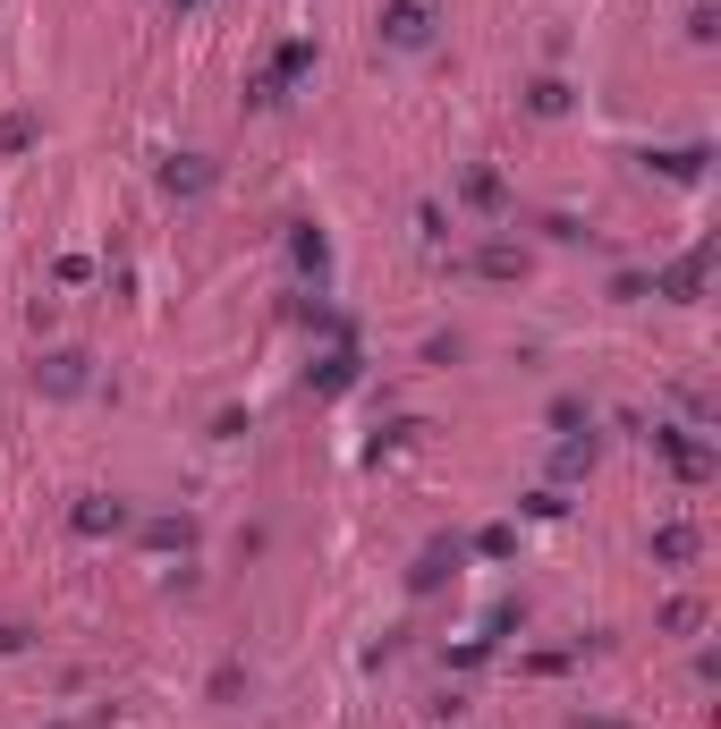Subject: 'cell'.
Returning <instances> with one entry per match:
<instances>
[{
    "label": "cell",
    "instance_id": "6da1fadb",
    "mask_svg": "<svg viewBox=\"0 0 721 729\" xmlns=\"http://www.w3.org/2000/svg\"><path fill=\"white\" fill-rule=\"evenodd\" d=\"M391 43H425V0H399L391 9Z\"/></svg>",
    "mask_w": 721,
    "mask_h": 729
},
{
    "label": "cell",
    "instance_id": "3957f363",
    "mask_svg": "<svg viewBox=\"0 0 721 729\" xmlns=\"http://www.w3.org/2000/svg\"><path fill=\"white\" fill-rule=\"evenodd\" d=\"M577 729H620V721H577Z\"/></svg>",
    "mask_w": 721,
    "mask_h": 729
},
{
    "label": "cell",
    "instance_id": "7a4b0ae2",
    "mask_svg": "<svg viewBox=\"0 0 721 729\" xmlns=\"http://www.w3.org/2000/svg\"><path fill=\"white\" fill-rule=\"evenodd\" d=\"M43 381H52V390H77V381H85V356H52V374H43Z\"/></svg>",
    "mask_w": 721,
    "mask_h": 729
}]
</instances>
